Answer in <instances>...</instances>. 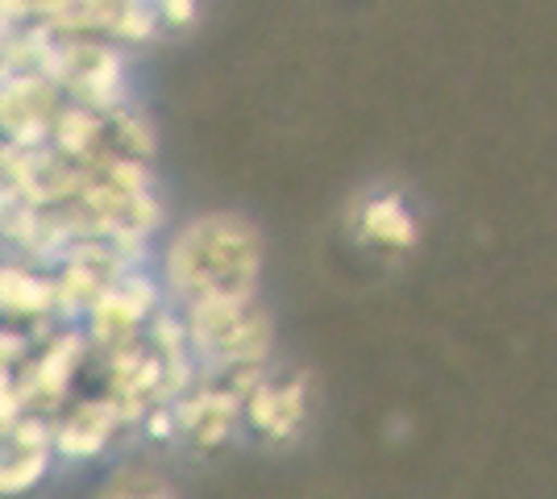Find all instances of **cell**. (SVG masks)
<instances>
[{
	"mask_svg": "<svg viewBox=\"0 0 557 499\" xmlns=\"http://www.w3.org/2000/svg\"><path fill=\"white\" fill-rule=\"evenodd\" d=\"M262 275V238L246 216L205 213L175 229L163 279L187 309L250 300Z\"/></svg>",
	"mask_w": 557,
	"mask_h": 499,
	"instance_id": "cell-1",
	"label": "cell"
},
{
	"mask_svg": "<svg viewBox=\"0 0 557 499\" xmlns=\"http://www.w3.org/2000/svg\"><path fill=\"white\" fill-rule=\"evenodd\" d=\"M104 499H180L171 487H163L159 478H134V483H121L113 487V496Z\"/></svg>",
	"mask_w": 557,
	"mask_h": 499,
	"instance_id": "cell-4",
	"label": "cell"
},
{
	"mask_svg": "<svg viewBox=\"0 0 557 499\" xmlns=\"http://www.w3.org/2000/svg\"><path fill=\"white\" fill-rule=\"evenodd\" d=\"M349 225H354V234L367 241V246L392 250V254H404V250H412L420 241L417 209H412L399 191H387V188L367 191V196L349 209Z\"/></svg>",
	"mask_w": 557,
	"mask_h": 499,
	"instance_id": "cell-2",
	"label": "cell"
},
{
	"mask_svg": "<svg viewBox=\"0 0 557 499\" xmlns=\"http://www.w3.org/2000/svg\"><path fill=\"white\" fill-rule=\"evenodd\" d=\"M246 416L267 433H287L304 421V387L300 383H258L246 400Z\"/></svg>",
	"mask_w": 557,
	"mask_h": 499,
	"instance_id": "cell-3",
	"label": "cell"
}]
</instances>
